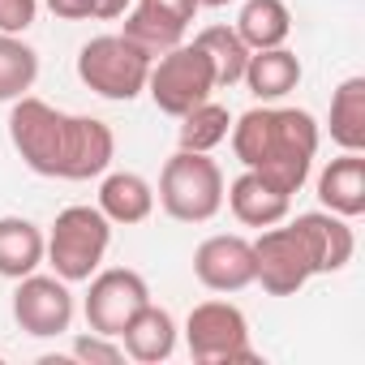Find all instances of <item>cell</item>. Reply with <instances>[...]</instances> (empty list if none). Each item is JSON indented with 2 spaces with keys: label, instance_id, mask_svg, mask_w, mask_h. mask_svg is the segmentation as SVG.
<instances>
[{
  "label": "cell",
  "instance_id": "6da1fadb",
  "mask_svg": "<svg viewBox=\"0 0 365 365\" xmlns=\"http://www.w3.org/2000/svg\"><path fill=\"white\" fill-rule=\"evenodd\" d=\"M9 142L22 163L48 180H91L103 176L116 159V133L108 120L61 112L35 95L14 99Z\"/></svg>",
  "mask_w": 365,
  "mask_h": 365
},
{
  "label": "cell",
  "instance_id": "7a4b0ae2",
  "mask_svg": "<svg viewBox=\"0 0 365 365\" xmlns=\"http://www.w3.org/2000/svg\"><path fill=\"white\" fill-rule=\"evenodd\" d=\"M356 237L344 215L305 211L292 224H271L254 241V284L271 297H297L314 275H335L352 262Z\"/></svg>",
  "mask_w": 365,
  "mask_h": 365
},
{
  "label": "cell",
  "instance_id": "3957f363",
  "mask_svg": "<svg viewBox=\"0 0 365 365\" xmlns=\"http://www.w3.org/2000/svg\"><path fill=\"white\" fill-rule=\"evenodd\" d=\"M232 150L237 159L267 176L275 190L284 194H297L305 180H309V168H314V155H318V120L305 112V108H250L245 116L232 120Z\"/></svg>",
  "mask_w": 365,
  "mask_h": 365
},
{
  "label": "cell",
  "instance_id": "277c9868",
  "mask_svg": "<svg viewBox=\"0 0 365 365\" xmlns=\"http://www.w3.org/2000/svg\"><path fill=\"white\" fill-rule=\"evenodd\" d=\"M224 172L202 150H176L159 172V207L176 224H207L224 211Z\"/></svg>",
  "mask_w": 365,
  "mask_h": 365
},
{
  "label": "cell",
  "instance_id": "5b68a950",
  "mask_svg": "<svg viewBox=\"0 0 365 365\" xmlns=\"http://www.w3.org/2000/svg\"><path fill=\"white\" fill-rule=\"evenodd\" d=\"M150 52H142L133 39L125 35H95L91 43H82L78 52V78L86 91H95L99 99L112 103H129L146 91L150 78Z\"/></svg>",
  "mask_w": 365,
  "mask_h": 365
},
{
  "label": "cell",
  "instance_id": "8992f818",
  "mask_svg": "<svg viewBox=\"0 0 365 365\" xmlns=\"http://www.w3.org/2000/svg\"><path fill=\"white\" fill-rule=\"evenodd\" d=\"M112 245V220L99 207H65L48 232V262L65 284H86Z\"/></svg>",
  "mask_w": 365,
  "mask_h": 365
},
{
  "label": "cell",
  "instance_id": "52a82bcc",
  "mask_svg": "<svg viewBox=\"0 0 365 365\" xmlns=\"http://www.w3.org/2000/svg\"><path fill=\"white\" fill-rule=\"evenodd\" d=\"M146 91H150V99H155L159 112H168V116L180 120L190 108H198L202 99H211V91H220V82H215L211 56L198 43H176L163 56L150 61Z\"/></svg>",
  "mask_w": 365,
  "mask_h": 365
},
{
  "label": "cell",
  "instance_id": "ba28073f",
  "mask_svg": "<svg viewBox=\"0 0 365 365\" xmlns=\"http://www.w3.org/2000/svg\"><path fill=\"white\" fill-rule=\"evenodd\" d=\"M185 344L198 365H232V361H258L250 344V318L232 301H202L185 318Z\"/></svg>",
  "mask_w": 365,
  "mask_h": 365
},
{
  "label": "cell",
  "instance_id": "9c48e42d",
  "mask_svg": "<svg viewBox=\"0 0 365 365\" xmlns=\"http://www.w3.org/2000/svg\"><path fill=\"white\" fill-rule=\"evenodd\" d=\"M86 301H82V314H86V327L99 331V335H120L129 327V318L150 301V288L138 271L129 267H108V271H95L86 279Z\"/></svg>",
  "mask_w": 365,
  "mask_h": 365
},
{
  "label": "cell",
  "instance_id": "30bf717a",
  "mask_svg": "<svg viewBox=\"0 0 365 365\" xmlns=\"http://www.w3.org/2000/svg\"><path fill=\"white\" fill-rule=\"evenodd\" d=\"M73 292L61 275H22L18 288H14V322L35 335V339H52V335H65L73 327Z\"/></svg>",
  "mask_w": 365,
  "mask_h": 365
},
{
  "label": "cell",
  "instance_id": "8fae6325",
  "mask_svg": "<svg viewBox=\"0 0 365 365\" xmlns=\"http://www.w3.org/2000/svg\"><path fill=\"white\" fill-rule=\"evenodd\" d=\"M202 0H138V5L125 14V39H133L142 52L163 56L168 48L185 43L190 22L198 18Z\"/></svg>",
  "mask_w": 365,
  "mask_h": 365
},
{
  "label": "cell",
  "instance_id": "7c38bea8",
  "mask_svg": "<svg viewBox=\"0 0 365 365\" xmlns=\"http://www.w3.org/2000/svg\"><path fill=\"white\" fill-rule=\"evenodd\" d=\"M194 275L211 292H241L254 284V241L237 232H215L194 250Z\"/></svg>",
  "mask_w": 365,
  "mask_h": 365
},
{
  "label": "cell",
  "instance_id": "4fadbf2b",
  "mask_svg": "<svg viewBox=\"0 0 365 365\" xmlns=\"http://www.w3.org/2000/svg\"><path fill=\"white\" fill-rule=\"evenodd\" d=\"M224 202L232 207V215H237V224H245V228H271V224H284L288 220V207H292V194H284V190H275L267 176H258V172H241L232 185L224 190Z\"/></svg>",
  "mask_w": 365,
  "mask_h": 365
},
{
  "label": "cell",
  "instance_id": "5bb4252c",
  "mask_svg": "<svg viewBox=\"0 0 365 365\" xmlns=\"http://www.w3.org/2000/svg\"><path fill=\"white\" fill-rule=\"evenodd\" d=\"M318 202L322 211L344 215V220L365 215V155L361 150H344L318 172Z\"/></svg>",
  "mask_w": 365,
  "mask_h": 365
},
{
  "label": "cell",
  "instance_id": "9a60e30c",
  "mask_svg": "<svg viewBox=\"0 0 365 365\" xmlns=\"http://www.w3.org/2000/svg\"><path fill=\"white\" fill-rule=\"evenodd\" d=\"M116 339H120L125 356H133V361H142V365H159V361H168V356L176 352V318H172L163 305L146 301V305L129 318V327H125Z\"/></svg>",
  "mask_w": 365,
  "mask_h": 365
},
{
  "label": "cell",
  "instance_id": "2e32d148",
  "mask_svg": "<svg viewBox=\"0 0 365 365\" xmlns=\"http://www.w3.org/2000/svg\"><path fill=\"white\" fill-rule=\"evenodd\" d=\"M99 211L112 224H146L155 211V190L150 180L138 172H103V185H99Z\"/></svg>",
  "mask_w": 365,
  "mask_h": 365
},
{
  "label": "cell",
  "instance_id": "e0dca14e",
  "mask_svg": "<svg viewBox=\"0 0 365 365\" xmlns=\"http://www.w3.org/2000/svg\"><path fill=\"white\" fill-rule=\"evenodd\" d=\"M241 82L250 86L254 99L275 103V99H284V95L297 91V82H301V61H297V52H288V48H262V52H250Z\"/></svg>",
  "mask_w": 365,
  "mask_h": 365
},
{
  "label": "cell",
  "instance_id": "ac0fdd59",
  "mask_svg": "<svg viewBox=\"0 0 365 365\" xmlns=\"http://www.w3.org/2000/svg\"><path fill=\"white\" fill-rule=\"evenodd\" d=\"M43 254H48V237L39 232V224H31L26 215H0V275L22 279L39 271Z\"/></svg>",
  "mask_w": 365,
  "mask_h": 365
},
{
  "label": "cell",
  "instance_id": "d6986e66",
  "mask_svg": "<svg viewBox=\"0 0 365 365\" xmlns=\"http://www.w3.org/2000/svg\"><path fill=\"white\" fill-rule=\"evenodd\" d=\"M232 26H237V35L245 39L250 52L284 48L288 35H292V14H288L284 0H245Z\"/></svg>",
  "mask_w": 365,
  "mask_h": 365
},
{
  "label": "cell",
  "instance_id": "ffe728a7",
  "mask_svg": "<svg viewBox=\"0 0 365 365\" xmlns=\"http://www.w3.org/2000/svg\"><path fill=\"white\" fill-rule=\"evenodd\" d=\"M331 142L344 150H365V78H344L331 95Z\"/></svg>",
  "mask_w": 365,
  "mask_h": 365
},
{
  "label": "cell",
  "instance_id": "44dd1931",
  "mask_svg": "<svg viewBox=\"0 0 365 365\" xmlns=\"http://www.w3.org/2000/svg\"><path fill=\"white\" fill-rule=\"evenodd\" d=\"M39 82V52L22 35H0V103L31 95Z\"/></svg>",
  "mask_w": 365,
  "mask_h": 365
},
{
  "label": "cell",
  "instance_id": "7402d4cb",
  "mask_svg": "<svg viewBox=\"0 0 365 365\" xmlns=\"http://www.w3.org/2000/svg\"><path fill=\"white\" fill-rule=\"evenodd\" d=\"M228 129H232L228 108L215 103V99H202L198 108H190L185 116H180L176 142H180V150H202V155H211V150L228 138Z\"/></svg>",
  "mask_w": 365,
  "mask_h": 365
},
{
  "label": "cell",
  "instance_id": "603a6c76",
  "mask_svg": "<svg viewBox=\"0 0 365 365\" xmlns=\"http://www.w3.org/2000/svg\"><path fill=\"white\" fill-rule=\"evenodd\" d=\"M194 43L211 56V65H215V82H220V86H237V82H241L245 61H250V48H245V39L237 35V26L215 22V26H207Z\"/></svg>",
  "mask_w": 365,
  "mask_h": 365
},
{
  "label": "cell",
  "instance_id": "cb8c5ba5",
  "mask_svg": "<svg viewBox=\"0 0 365 365\" xmlns=\"http://www.w3.org/2000/svg\"><path fill=\"white\" fill-rule=\"evenodd\" d=\"M43 5L56 18H65V22H86V18L112 22V18H125V9L133 5V0H43Z\"/></svg>",
  "mask_w": 365,
  "mask_h": 365
},
{
  "label": "cell",
  "instance_id": "d4e9b609",
  "mask_svg": "<svg viewBox=\"0 0 365 365\" xmlns=\"http://www.w3.org/2000/svg\"><path fill=\"white\" fill-rule=\"evenodd\" d=\"M73 361H86V365H120L125 361V348L112 335L91 331V335H78L73 339Z\"/></svg>",
  "mask_w": 365,
  "mask_h": 365
},
{
  "label": "cell",
  "instance_id": "484cf974",
  "mask_svg": "<svg viewBox=\"0 0 365 365\" xmlns=\"http://www.w3.org/2000/svg\"><path fill=\"white\" fill-rule=\"evenodd\" d=\"M39 18V0H0V35H26Z\"/></svg>",
  "mask_w": 365,
  "mask_h": 365
},
{
  "label": "cell",
  "instance_id": "4316f807",
  "mask_svg": "<svg viewBox=\"0 0 365 365\" xmlns=\"http://www.w3.org/2000/svg\"><path fill=\"white\" fill-rule=\"evenodd\" d=\"M224 5H232V0H202V9H224Z\"/></svg>",
  "mask_w": 365,
  "mask_h": 365
}]
</instances>
